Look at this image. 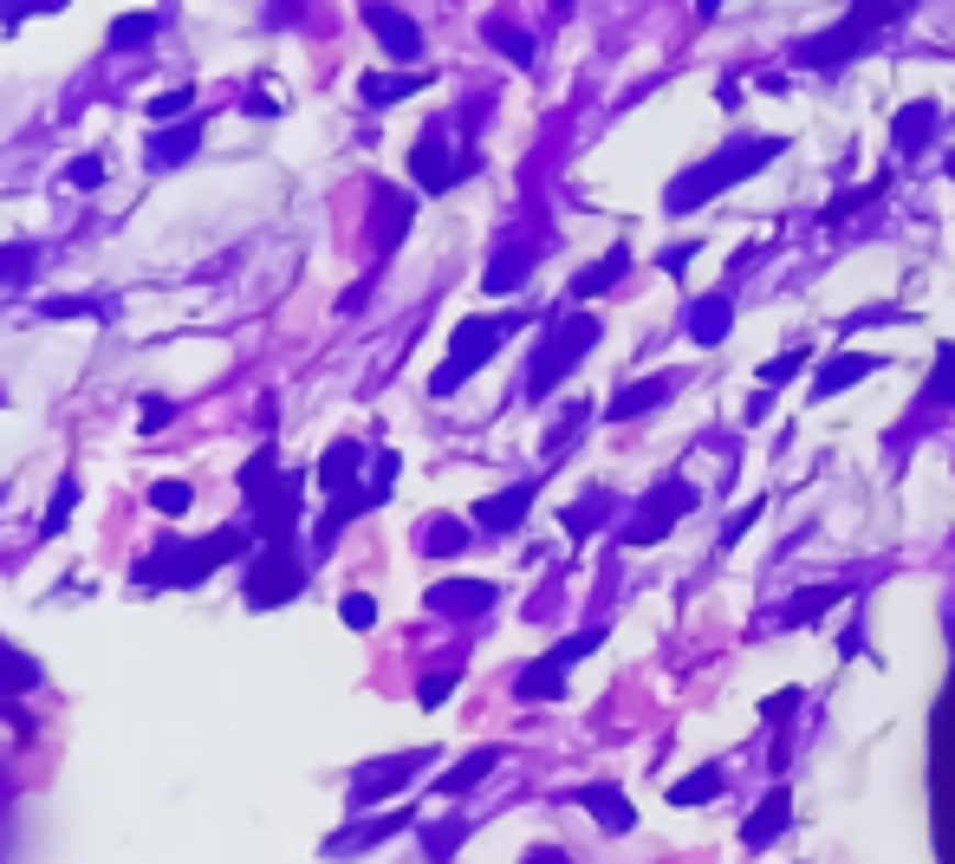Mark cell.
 I'll list each match as a JSON object with an SVG mask.
<instances>
[{
    "mask_svg": "<svg viewBox=\"0 0 955 864\" xmlns=\"http://www.w3.org/2000/svg\"><path fill=\"white\" fill-rule=\"evenodd\" d=\"M780 137H735V144H722V156H709V163H696L689 176H676L669 182V215H689V209H709L722 189H735V182H747L754 169H767L774 156H780Z\"/></svg>",
    "mask_w": 955,
    "mask_h": 864,
    "instance_id": "obj_1",
    "label": "cell"
},
{
    "mask_svg": "<svg viewBox=\"0 0 955 864\" xmlns=\"http://www.w3.org/2000/svg\"><path fill=\"white\" fill-rule=\"evenodd\" d=\"M903 20V7H852L832 33H812L793 46V66H807V73H832V66H845V59H858V53H871V33L884 26H897Z\"/></svg>",
    "mask_w": 955,
    "mask_h": 864,
    "instance_id": "obj_2",
    "label": "cell"
},
{
    "mask_svg": "<svg viewBox=\"0 0 955 864\" xmlns=\"http://www.w3.org/2000/svg\"><path fill=\"white\" fill-rule=\"evenodd\" d=\"M637 513H644V520L624 527V546H651V540H663L682 513H696V488H689L682 475H663L657 488H651V501L637 507Z\"/></svg>",
    "mask_w": 955,
    "mask_h": 864,
    "instance_id": "obj_3",
    "label": "cell"
},
{
    "mask_svg": "<svg viewBox=\"0 0 955 864\" xmlns=\"http://www.w3.org/2000/svg\"><path fill=\"white\" fill-rule=\"evenodd\" d=\"M936 131H943V104H936V98H917V104H903V111L890 118V144H897V156H923V149L936 144Z\"/></svg>",
    "mask_w": 955,
    "mask_h": 864,
    "instance_id": "obj_4",
    "label": "cell"
},
{
    "mask_svg": "<svg viewBox=\"0 0 955 864\" xmlns=\"http://www.w3.org/2000/svg\"><path fill=\"white\" fill-rule=\"evenodd\" d=\"M729 325H735V306H729L722 292H702V299L682 306V332H689V345H722Z\"/></svg>",
    "mask_w": 955,
    "mask_h": 864,
    "instance_id": "obj_5",
    "label": "cell"
},
{
    "mask_svg": "<svg viewBox=\"0 0 955 864\" xmlns=\"http://www.w3.org/2000/svg\"><path fill=\"white\" fill-rule=\"evenodd\" d=\"M787 819H793V793H787V787H774L767 799H760V806H754V812H747V826H741V845H747V852L774 845V839L787 832Z\"/></svg>",
    "mask_w": 955,
    "mask_h": 864,
    "instance_id": "obj_6",
    "label": "cell"
},
{
    "mask_svg": "<svg viewBox=\"0 0 955 864\" xmlns=\"http://www.w3.org/2000/svg\"><path fill=\"white\" fill-rule=\"evenodd\" d=\"M878 352H845V358H825L819 364V377H812V403H825V397H839V390H852L858 377H871L878 370Z\"/></svg>",
    "mask_w": 955,
    "mask_h": 864,
    "instance_id": "obj_7",
    "label": "cell"
},
{
    "mask_svg": "<svg viewBox=\"0 0 955 864\" xmlns=\"http://www.w3.org/2000/svg\"><path fill=\"white\" fill-rule=\"evenodd\" d=\"M845 598H852L845 585H807V591H793L774 618H780V624H819V611H832V605H845Z\"/></svg>",
    "mask_w": 955,
    "mask_h": 864,
    "instance_id": "obj_8",
    "label": "cell"
},
{
    "mask_svg": "<svg viewBox=\"0 0 955 864\" xmlns=\"http://www.w3.org/2000/svg\"><path fill=\"white\" fill-rule=\"evenodd\" d=\"M669 397H676V370H663V377H644V384H631V390H624V397L611 403V417H624V423H631V417L657 410V403H669Z\"/></svg>",
    "mask_w": 955,
    "mask_h": 864,
    "instance_id": "obj_9",
    "label": "cell"
},
{
    "mask_svg": "<svg viewBox=\"0 0 955 864\" xmlns=\"http://www.w3.org/2000/svg\"><path fill=\"white\" fill-rule=\"evenodd\" d=\"M878 196H884V176H871L865 189H839V196L825 202V228H839V221H845V215H858V209H871Z\"/></svg>",
    "mask_w": 955,
    "mask_h": 864,
    "instance_id": "obj_10",
    "label": "cell"
},
{
    "mask_svg": "<svg viewBox=\"0 0 955 864\" xmlns=\"http://www.w3.org/2000/svg\"><path fill=\"white\" fill-rule=\"evenodd\" d=\"M807 364H812V352H807V345H793V352H780V358H767V364H760V370H754V377H760V390H780V384H793V377H800Z\"/></svg>",
    "mask_w": 955,
    "mask_h": 864,
    "instance_id": "obj_11",
    "label": "cell"
},
{
    "mask_svg": "<svg viewBox=\"0 0 955 864\" xmlns=\"http://www.w3.org/2000/svg\"><path fill=\"white\" fill-rule=\"evenodd\" d=\"M715 793H722V774H715V767H702V774H689V780H676V787H669V806H709Z\"/></svg>",
    "mask_w": 955,
    "mask_h": 864,
    "instance_id": "obj_12",
    "label": "cell"
},
{
    "mask_svg": "<svg viewBox=\"0 0 955 864\" xmlns=\"http://www.w3.org/2000/svg\"><path fill=\"white\" fill-rule=\"evenodd\" d=\"M586 799L598 806V819H604L611 832H631V826H637V819H631V806H624V793H618V787H591Z\"/></svg>",
    "mask_w": 955,
    "mask_h": 864,
    "instance_id": "obj_13",
    "label": "cell"
},
{
    "mask_svg": "<svg viewBox=\"0 0 955 864\" xmlns=\"http://www.w3.org/2000/svg\"><path fill=\"white\" fill-rule=\"evenodd\" d=\"M936 397H950V410H955V345H943V352H936V364H930L923 403H936Z\"/></svg>",
    "mask_w": 955,
    "mask_h": 864,
    "instance_id": "obj_14",
    "label": "cell"
},
{
    "mask_svg": "<svg viewBox=\"0 0 955 864\" xmlns=\"http://www.w3.org/2000/svg\"><path fill=\"white\" fill-rule=\"evenodd\" d=\"M624 267H631V254H624V247H611V254H604V261L591 267L586 280H579V292H598V287H611V280H618Z\"/></svg>",
    "mask_w": 955,
    "mask_h": 864,
    "instance_id": "obj_15",
    "label": "cell"
},
{
    "mask_svg": "<svg viewBox=\"0 0 955 864\" xmlns=\"http://www.w3.org/2000/svg\"><path fill=\"white\" fill-rule=\"evenodd\" d=\"M760 513H767V501H747V507H741L735 520L722 527V546H735V540H741V533H747V527H754V520H760Z\"/></svg>",
    "mask_w": 955,
    "mask_h": 864,
    "instance_id": "obj_16",
    "label": "cell"
},
{
    "mask_svg": "<svg viewBox=\"0 0 955 864\" xmlns=\"http://www.w3.org/2000/svg\"><path fill=\"white\" fill-rule=\"evenodd\" d=\"M696 254H702L696 241H676V247H663V274H682V267H689Z\"/></svg>",
    "mask_w": 955,
    "mask_h": 864,
    "instance_id": "obj_17",
    "label": "cell"
},
{
    "mask_svg": "<svg viewBox=\"0 0 955 864\" xmlns=\"http://www.w3.org/2000/svg\"><path fill=\"white\" fill-rule=\"evenodd\" d=\"M787 709H800V689H780V696L760 702V716H787Z\"/></svg>",
    "mask_w": 955,
    "mask_h": 864,
    "instance_id": "obj_18",
    "label": "cell"
},
{
    "mask_svg": "<svg viewBox=\"0 0 955 864\" xmlns=\"http://www.w3.org/2000/svg\"><path fill=\"white\" fill-rule=\"evenodd\" d=\"M950 176H955V156H950Z\"/></svg>",
    "mask_w": 955,
    "mask_h": 864,
    "instance_id": "obj_19",
    "label": "cell"
}]
</instances>
